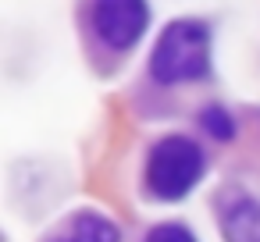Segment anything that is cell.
<instances>
[{"label":"cell","instance_id":"cell-1","mask_svg":"<svg viewBox=\"0 0 260 242\" xmlns=\"http://www.w3.org/2000/svg\"><path fill=\"white\" fill-rule=\"evenodd\" d=\"M210 68V32L203 22H171L160 40L157 50L150 57V75L160 86H178V82H192L203 79Z\"/></svg>","mask_w":260,"mask_h":242},{"label":"cell","instance_id":"cell-3","mask_svg":"<svg viewBox=\"0 0 260 242\" xmlns=\"http://www.w3.org/2000/svg\"><path fill=\"white\" fill-rule=\"evenodd\" d=\"M93 25L100 40L114 50L136 47L150 25V4L146 0H96L93 4Z\"/></svg>","mask_w":260,"mask_h":242},{"label":"cell","instance_id":"cell-6","mask_svg":"<svg viewBox=\"0 0 260 242\" xmlns=\"http://www.w3.org/2000/svg\"><path fill=\"white\" fill-rule=\"evenodd\" d=\"M200 121H203V128H207L210 135H217V139H232V135H235V125H232V118H228L221 107H207Z\"/></svg>","mask_w":260,"mask_h":242},{"label":"cell","instance_id":"cell-4","mask_svg":"<svg viewBox=\"0 0 260 242\" xmlns=\"http://www.w3.org/2000/svg\"><path fill=\"white\" fill-rule=\"evenodd\" d=\"M221 228L228 242H260V203L256 199L232 203L221 217Z\"/></svg>","mask_w":260,"mask_h":242},{"label":"cell","instance_id":"cell-2","mask_svg":"<svg viewBox=\"0 0 260 242\" xmlns=\"http://www.w3.org/2000/svg\"><path fill=\"white\" fill-rule=\"evenodd\" d=\"M207 160H203V150L185 139V135H168L160 139L153 150H150V160H146V189L157 196V199H182L185 192H192V185L200 182Z\"/></svg>","mask_w":260,"mask_h":242},{"label":"cell","instance_id":"cell-7","mask_svg":"<svg viewBox=\"0 0 260 242\" xmlns=\"http://www.w3.org/2000/svg\"><path fill=\"white\" fill-rule=\"evenodd\" d=\"M146 242H196V238H192V231L182 228V224H157V228L146 235Z\"/></svg>","mask_w":260,"mask_h":242},{"label":"cell","instance_id":"cell-5","mask_svg":"<svg viewBox=\"0 0 260 242\" xmlns=\"http://www.w3.org/2000/svg\"><path fill=\"white\" fill-rule=\"evenodd\" d=\"M54 242H118V228H114L107 217H100V214H82V217H75L72 228H68L61 238H54Z\"/></svg>","mask_w":260,"mask_h":242}]
</instances>
